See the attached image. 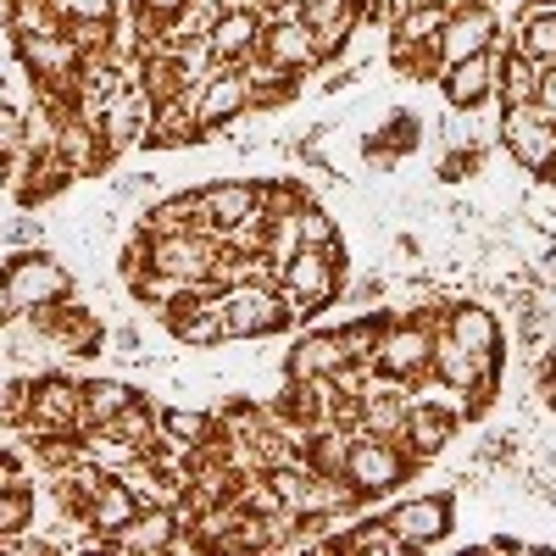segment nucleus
I'll return each mask as SVG.
<instances>
[{
	"label": "nucleus",
	"instance_id": "obj_1",
	"mask_svg": "<svg viewBox=\"0 0 556 556\" xmlns=\"http://www.w3.org/2000/svg\"><path fill=\"white\" fill-rule=\"evenodd\" d=\"M217 317H223L228 345H256V340L301 329L295 306L285 301V290H278L273 278H245V285L217 290Z\"/></svg>",
	"mask_w": 556,
	"mask_h": 556
},
{
	"label": "nucleus",
	"instance_id": "obj_2",
	"mask_svg": "<svg viewBox=\"0 0 556 556\" xmlns=\"http://www.w3.org/2000/svg\"><path fill=\"white\" fill-rule=\"evenodd\" d=\"M0 295L17 312H45V306H62L78 295V273L51 245H28L0 262Z\"/></svg>",
	"mask_w": 556,
	"mask_h": 556
},
{
	"label": "nucleus",
	"instance_id": "obj_3",
	"mask_svg": "<svg viewBox=\"0 0 556 556\" xmlns=\"http://www.w3.org/2000/svg\"><path fill=\"white\" fill-rule=\"evenodd\" d=\"M278 290H285V301L295 306L301 323H312L323 306L340 301V290H345V240L329 245V251L301 245L285 267H278Z\"/></svg>",
	"mask_w": 556,
	"mask_h": 556
},
{
	"label": "nucleus",
	"instance_id": "obj_4",
	"mask_svg": "<svg viewBox=\"0 0 556 556\" xmlns=\"http://www.w3.org/2000/svg\"><path fill=\"white\" fill-rule=\"evenodd\" d=\"M23 424L34 440H51V434H84V379L73 367H51V374H34L28 406H23Z\"/></svg>",
	"mask_w": 556,
	"mask_h": 556
},
{
	"label": "nucleus",
	"instance_id": "obj_5",
	"mask_svg": "<svg viewBox=\"0 0 556 556\" xmlns=\"http://www.w3.org/2000/svg\"><path fill=\"white\" fill-rule=\"evenodd\" d=\"M417 473V456L401 440H379V434H356L351 456H345V479L356 484V495L374 506L384 495H395L406 479Z\"/></svg>",
	"mask_w": 556,
	"mask_h": 556
},
{
	"label": "nucleus",
	"instance_id": "obj_6",
	"mask_svg": "<svg viewBox=\"0 0 556 556\" xmlns=\"http://www.w3.org/2000/svg\"><path fill=\"white\" fill-rule=\"evenodd\" d=\"M429 362H434V329L417 312H401V317H384V334H379V351H374V367L384 379H401V384H424L429 379Z\"/></svg>",
	"mask_w": 556,
	"mask_h": 556
},
{
	"label": "nucleus",
	"instance_id": "obj_7",
	"mask_svg": "<svg viewBox=\"0 0 556 556\" xmlns=\"http://www.w3.org/2000/svg\"><path fill=\"white\" fill-rule=\"evenodd\" d=\"M495 128H501V151L513 156V167H523L534 184L551 178V162H556V123H551L540 106H501Z\"/></svg>",
	"mask_w": 556,
	"mask_h": 556
},
{
	"label": "nucleus",
	"instance_id": "obj_8",
	"mask_svg": "<svg viewBox=\"0 0 556 556\" xmlns=\"http://www.w3.org/2000/svg\"><path fill=\"white\" fill-rule=\"evenodd\" d=\"M251 117V73L245 67H212L201 84H195V123H201V139L206 134H228L235 123Z\"/></svg>",
	"mask_w": 556,
	"mask_h": 556
},
{
	"label": "nucleus",
	"instance_id": "obj_9",
	"mask_svg": "<svg viewBox=\"0 0 556 556\" xmlns=\"http://www.w3.org/2000/svg\"><path fill=\"white\" fill-rule=\"evenodd\" d=\"M501 39V17L490 0H456L451 17H445V34H440V62H468V56H484L495 51Z\"/></svg>",
	"mask_w": 556,
	"mask_h": 556
},
{
	"label": "nucleus",
	"instance_id": "obj_10",
	"mask_svg": "<svg viewBox=\"0 0 556 556\" xmlns=\"http://www.w3.org/2000/svg\"><path fill=\"white\" fill-rule=\"evenodd\" d=\"M262 28H267V17L251 7H223L217 12V23L206 28V56H212V67H245L256 51H262Z\"/></svg>",
	"mask_w": 556,
	"mask_h": 556
},
{
	"label": "nucleus",
	"instance_id": "obj_11",
	"mask_svg": "<svg viewBox=\"0 0 556 556\" xmlns=\"http://www.w3.org/2000/svg\"><path fill=\"white\" fill-rule=\"evenodd\" d=\"M295 17L312 28V39H317V51H323L329 67H334V56H345V45L367 23L362 0H295Z\"/></svg>",
	"mask_w": 556,
	"mask_h": 556
},
{
	"label": "nucleus",
	"instance_id": "obj_12",
	"mask_svg": "<svg viewBox=\"0 0 556 556\" xmlns=\"http://www.w3.org/2000/svg\"><path fill=\"white\" fill-rule=\"evenodd\" d=\"M73 167L56 156V146H39V151H28L17 167H12V195H17V206H28V212H45L56 195H67L73 190Z\"/></svg>",
	"mask_w": 556,
	"mask_h": 556
},
{
	"label": "nucleus",
	"instance_id": "obj_13",
	"mask_svg": "<svg viewBox=\"0 0 556 556\" xmlns=\"http://www.w3.org/2000/svg\"><path fill=\"white\" fill-rule=\"evenodd\" d=\"M379 518L406 540V551H434L451 534V495H406V501L384 506Z\"/></svg>",
	"mask_w": 556,
	"mask_h": 556
},
{
	"label": "nucleus",
	"instance_id": "obj_14",
	"mask_svg": "<svg viewBox=\"0 0 556 556\" xmlns=\"http://www.w3.org/2000/svg\"><path fill=\"white\" fill-rule=\"evenodd\" d=\"M151 112H156L151 89H146V84H123V89H112V96H106V106H101L96 123H101V134H106V146L123 156V151H139V146H146Z\"/></svg>",
	"mask_w": 556,
	"mask_h": 556
},
{
	"label": "nucleus",
	"instance_id": "obj_15",
	"mask_svg": "<svg viewBox=\"0 0 556 556\" xmlns=\"http://www.w3.org/2000/svg\"><path fill=\"white\" fill-rule=\"evenodd\" d=\"M56 156L73 167V178H101L117 162V151L106 146L101 123L84 117V112H62L56 117Z\"/></svg>",
	"mask_w": 556,
	"mask_h": 556
},
{
	"label": "nucleus",
	"instance_id": "obj_16",
	"mask_svg": "<svg viewBox=\"0 0 556 556\" xmlns=\"http://www.w3.org/2000/svg\"><path fill=\"white\" fill-rule=\"evenodd\" d=\"M262 62H273V67H285V73H317V67H329L323 62V51H317V39H312V28L295 17V12H278V17H267V28H262V51H256Z\"/></svg>",
	"mask_w": 556,
	"mask_h": 556
},
{
	"label": "nucleus",
	"instance_id": "obj_17",
	"mask_svg": "<svg viewBox=\"0 0 556 556\" xmlns=\"http://www.w3.org/2000/svg\"><path fill=\"white\" fill-rule=\"evenodd\" d=\"M212 256H217V235H146V262L151 273H167V278L206 285Z\"/></svg>",
	"mask_w": 556,
	"mask_h": 556
},
{
	"label": "nucleus",
	"instance_id": "obj_18",
	"mask_svg": "<svg viewBox=\"0 0 556 556\" xmlns=\"http://www.w3.org/2000/svg\"><path fill=\"white\" fill-rule=\"evenodd\" d=\"M345 345H340V329H301L290 345H285V379L295 384H317V379H334L345 367Z\"/></svg>",
	"mask_w": 556,
	"mask_h": 556
},
{
	"label": "nucleus",
	"instance_id": "obj_19",
	"mask_svg": "<svg viewBox=\"0 0 556 556\" xmlns=\"http://www.w3.org/2000/svg\"><path fill=\"white\" fill-rule=\"evenodd\" d=\"M495 67H501V51H484V56H468V62H451L440 73V96L445 106L456 112H479L495 101Z\"/></svg>",
	"mask_w": 556,
	"mask_h": 556
},
{
	"label": "nucleus",
	"instance_id": "obj_20",
	"mask_svg": "<svg viewBox=\"0 0 556 556\" xmlns=\"http://www.w3.org/2000/svg\"><path fill=\"white\" fill-rule=\"evenodd\" d=\"M139 228H146V235H217L201 190H173V195L151 201L139 212Z\"/></svg>",
	"mask_w": 556,
	"mask_h": 556
},
{
	"label": "nucleus",
	"instance_id": "obj_21",
	"mask_svg": "<svg viewBox=\"0 0 556 556\" xmlns=\"http://www.w3.org/2000/svg\"><path fill=\"white\" fill-rule=\"evenodd\" d=\"M178 534V506H139V513L106 540V551L123 556H162Z\"/></svg>",
	"mask_w": 556,
	"mask_h": 556
},
{
	"label": "nucleus",
	"instance_id": "obj_22",
	"mask_svg": "<svg viewBox=\"0 0 556 556\" xmlns=\"http://www.w3.org/2000/svg\"><path fill=\"white\" fill-rule=\"evenodd\" d=\"M201 195H206V212H212L217 235L262 217V184L256 178H212V184H201Z\"/></svg>",
	"mask_w": 556,
	"mask_h": 556
},
{
	"label": "nucleus",
	"instance_id": "obj_23",
	"mask_svg": "<svg viewBox=\"0 0 556 556\" xmlns=\"http://www.w3.org/2000/svg\"><path fill=\"white\" fill-rule=\"evenodd\" d=\"M445 334L462 340L468 351H479V356H490V362H501V351H506L501 317L484 301H445Z\"/></svg>",
	"mask_w": 556,
	"mask_h": 556
},
{
	"label": "nucleus",
	"instance_id": "obj_24",
	"mask_svg": "<svg viewBox=\"0 0 556 556\" xmlns=\"http://www.w3.org/2000/svg\"><path fill=\"white\" fill-rule=\"evenodd\" d=\"M201 139V123H195V89H178V96L156 101L151 112V128H146V151H184Z\"/></svg>",
	"mask_w": 556,
	"mask_h": 556
},
{
	"label": "nucleus",
	"instance_id": "obj_25",
	"mask_svg": "<svg viewBox=\"0 0 556 556\" xmlns=\"http://www.w3.org/2000/svg\"><path fill=\"white\" fill-rule=\"evenodd\" d=\"M506 39H513V51H523L529 62L556 67V7L551 0H523Z\"/></svg>",
	"mask_w": 556,
	"mask_h": 556
},
{
	"label": "nucleus",
	"instance_id": "obj_26",
	"mask_svg": "<svg viewBox=\"0 0 556 556\" xmlns=\"http://www.w3.org/2000/svg\"><path fill=\"white\" fill-rule=\"evenodd\" d=\"M134 513H139V495H134V490H128L117 473H106V479L96 484V495L84 501V513H78V518L101 534V551H106V540H112V534H117V529H123Z\"/></svg>",
	"mask_w": 556,
	"mask_h": 556
},
{
	"label": "nucleus",
	"instance_id": "obj_27",
	"mask_svg": "<svg viewBox=\"0 0 556 556\" xmlns=\"http://www.w3.org/2000/svg\"><path fill=\"white\" fill-rule=\"evenodd\" d=\"M495 51H501V67H495V101L501 106H534L540 96V62H529L523 51H513V39H495Z\"/></svg>",
	"mask_w": 556,
	"mask_h": 556
},
{
	"label": "nucleus",
	"instance_id": "obj_28",
	"mask_svg": "<svg viewBox=\"0 0 556 556\" xmlns=\"http://www.w3.org/2000/svg\"><path fill=\"white\" fill-rule=\"evenodd\" d=\"M139 395H146V390H139L134 379H123V374L84 379V434H89V429H106L112 417H117V412H128Z\"/></svg>",
	"mask_w": 556,
	"mask_h": 556
},
{
	"label": "nucleus",
	"instance_id": "obj_29",
	"mask_svg": "<svg viewBox=\"0 0 556 556\" xmlns=\"http://www.w3.org/2000/svg\"><path fill=\"white\" fill-rule=\"evenodd\" d=\"M245 73H251V117L278 112V106H290V101L301 96V73H285V67L262 62V56H251Z\"/></svg>",
	"mask_w": 556,
	"mask_h": 556
},
{
	"label": "nucleus",
	"instance_id": "obj_30",
	"mask_svg": "<svg viewBox=\"0 0 556 556\" xmlns=\"http://www.w3.org/2000/svg\"><path fill=\"white\" fill-rule=\"evenodd\" d=\"M212 434H217V412H206V406H162V445L201 451V445H212Z\"/></svg>",
	"mask_w": 556,
	"mask_h": 556
},
{
	"label": "nucleus",
	"instance_id": "obj_31",
	"mask_svg": "<svg viewBox=\"0 0 556 556\" xmlns=\"http://www.w3.org/2000/svg\"><path fill=\"white\" fill-rule=\"evenodd\" d=\"M451 17V0H424V7H406L390 17V45H440Z\"/></svg>",
	"mask_w": 556,
	"mask_h": 556
},
{
	"label": "nucleus",
	"instance_id": "obj_32",
	"mask_svg": "<svg viewBox=\"0 0 556 556\" xmlns=\"http://www.w3.org/2000/svg\"><path fill=\"white\" fill-rule=\"evenodd\" d=\"M334 551H340V556H406V540H401L384 518H379V523H374V518H356L351 529L334 534Z\"/></svg>",
	"mask_w": 556,
	"mask_h": 556
},
{
	"label": "nucleus",
	"instance_id": "obj_33",
	"mask_svg": "<svg viewBox=\"0 0 556 556\" xmlns=\"http://www.w3.org/2000/svg\"><path fill=\"white\" fill-rule=\"evenodd\" d=\"M139 456H146V451H139L134 440H123L117 429H89L84 434V462H96L101 473H128Z\"/></svg>",
	"mask_w": 556,
	"mask_h": 556
},
{
	"label": "nucleus",
	"instance_id": "obj_34",
	"mask_svg": "<svg viewBox=\"0 0 556 556\" xmlns=\"http://www.w3.org/2000/svg\"><path fill=\"white\" fill-rule=\"evenodd\" d=\"M295 251H301V212H273L262 223V256L273 267H285Z\"/></svg>",
	"mask_w": 556,
	"mask_h": 556
},
{
	"label": "nucleus",
	"instance_id": "obj_35",
	"mask_svg": "<svg viewBox=\"0 0 556 556\" xmlns=\"http://www.w3.org/2000/svg\"><path fill=\"white\" fill-rule=\"evenodd\" d=\"M334 329H340V345H345L351 362H374L379 334H384V312H362V317H351V323H334Z\"/></svg>",
	"mask_w": 556,
	"mask_h": 556
},
{
	"label": "nucleus",
	"instance_id": "obj_36",
	"mask_svg": "<svg viewBox=\"0 0 556 556\" xmlns=\"http://www.w3.org/2000/svg\"><path fill=\"white\" fill-rule=\"evenodd\" d=\"M34 151V134H28V112L17 106V101H7L0 106V162L7 167H17L23 156Z\"/></svg>",
	"mask_w": 556,
	"mask_h": 556
},
{
	"label": "nucleus",
	"instance_id": "obj_37",
	"mask_svg": "<svg viewBox=\"0 0 556 556\" xmlns=\"http://www.w3.org/2000/svg\"><path fill=\"white\" fill-rule=\"evenodd\" d=\"M39 518V490L34 484H0V534L28 529Z\"/></svg>",
	"mask_w": 556,
	"mask_h": 556
},
{
	"label": "nucleus",
	"instance_id": "obj_38",
	"mask_svg": "<svg viewBox=\"0 0 556 556\" xmlns=\"http://www.w3.org/2000/svg\"><path fill=\"white\" fill-rule=\"evenodd\" d=\"M301 245H312V251L340 245V223H334V212L323 206V201H306L301 206Z\"/></svg>",
	"mask_w": 556,
	"mask_h": 556
},
{
	"label": "nucleus",
	"instance_id": "obj_39",
	"mask_svg": "<svg viewBox=\"0 0 556 556\" xmlns=\"http://www.w3.org/2000/svg\"><path fill=\"white\" fill-rule=\"evenodd\" d=\"M62 23H117L128 0H51Z\"/></svg>",
	"mask_w": 556,
	"mask_h": 556
},
{
	"label": "nucleus",
	"instance_id": "obj_40",
	"mask_svg": "<svg viewBox=\"0 0 556 556\" xmlns=\"http://www.w3.org/2000/svg\"><path fill=\"white\" fill-rule=\"evenodd\" d=\"M312 195L301 190V178H262V217L273 212H301Z\"/></svg>",
	"mask_w": 556,
	"mask_h": 556
},
{
	"label": "nucleus",
	"instance_id": "obj_41",
	"mask_svg": "<svg viewBox=\"0 0 556 556\" xmlns=\"http://www.w3.org/2000/svg\"><path fill=\"white\" fill-rule=\"evenodd\" d=\"M106 356L128 362V367H146L151 351H146V334H139V323H112V334H106Z\"/></svg>",
	"mask_w": 556,
	"mask_h": 556
},
{
	"label": "nucleus",
	"instance_id": "obj_42",
	"mask_svg": "<svg viewBox=\"0 0 556 556\" xmlns=\"http://www.w3.org/2000/svg\"><path fill=\"white\" fill-rule=\"evenodd\" d=\"M534 106L556 123V67H545V73H540V96H534Z\"/></svg>",
	"mask_w": 556,
	"mask_h": 556
},
{
	"label": "nucleus",
	"instance_id": "obj_43",
	"mask_svg": "<svg viewBox=\"0 0 556 556\" xmlns=\"http://www.w3.org/2000/svg\"><path fill=\"white\" fill-rule=\"evenodd\" d=\"M156 190V178L151 173H134V178H117V195L123 201H139V195H151Z\"/></svg>",
	"mask_w": 556,
	"mask_h": 556
},
{
	"label": "nucleus",
	"instance_id": "obj_44",
	"mask_svg": "<svg viewBox=\"0 0 556 556\" xmlns=\"http://www.w3.org/2000/svg\"><path fill=\"white\" fill-rule=\"evenodd\" d=\"M406 7H424V0H390V17H395V12H406Z\"/></svg>",
	"mask_w": 556,
	"mask_h": 556
},
{
	"label": "nucleus",
	"instance_id": "obj_45",
	"mask_svg": "<svg viewBox=\"0 0 556 556\" xmlns=\"http://www.w3.org/2000/svg\"><path fill=\"white\" fill-rule=\"evenodd\" d=\"M0 190H12V167L7 162H0Z\"/></svg>",
	"mask_w": 556,
	"mask_h": 556
},
{
	"label": "nucleus",
	"instance_id": "obj_46",
	"mask_svg": "<svg viewBox=\"0 0 556 556\" xmlns=\"http://www.w3.org/2000/svg\"><path fill=\"white\" fill-rule=\"evenodd\" d=\"M0 106H7V78H0Z\"/></svg>",
	"mask_w": 556,
	"mask_h": 556
},
{
	"label": "nucleus",
	"instance_id": "obj_47",
	"mask_svg": "<svg viewBox=\"0 0 556 556\" xmlns=\"http://www.w3.org/2000/svg\"><path fill=\"white\" fill-rule=\"evenodd\" d=\"M540 184H556V162H551V178H540Z\"/></svg>",
	"mask_w": 556,
	"mask_h": 556
},
{
	"label": "nucleus",
	"instance_id": "obj_48",
	"mask_svg": "<svg viewBox=\"0 0 556 556\" xmlns=\"http://www.w3.org/2000/svg\"><path fill=\"white\" fill-rule=\"evenodd\" d=\"M551 7H556V0H551Z\"/></svg>",
	"mask_w": 556,
	"mask_h": 556
},
{
	"label": "nucleus",
	"instance_id": "obj_49",
	"mask_svg": "<svg viewBox=\"0 0 556 556\" xmlns=\"http://www.w3.org/2000/svg\"><path fill=\"white\" fill-rule=\"evenodd\" d=\"M451 7H456V0H451Z\"/></svg>",
	"mask_w": 556,
	"mask_h": 556
}]
</instances>
